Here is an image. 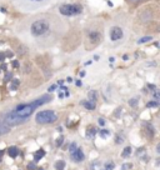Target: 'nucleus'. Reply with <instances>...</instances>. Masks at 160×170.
<instances>
[{
  "label": "nucleus",
  "mask_w": 160,
  "mask_h": 170,
  "mask_svg": "<svg viewBox=\"0 0 160 170\" xmlns=\"http://www.w3.org/2000/svg\"><path fill=\"white\" fill-rule=\"evenodd\" d=\"M48 102H51V97L50 95H43L41 98L34 100V102H31L29 104H19L15 106V109L13 110V113L19 116V118L24 119V120H28L31 114L34 113L35 109H38L39 106L46 104Z\"/></svg>",
  "instance_id": "obj_1"
},
{
  "label": "nucleus",
  "mask_w": 160,
  "mask_h": 170,
  "mask_svg": "<svg viewBox=\"0 0 160 170\" xmlns=\"http://www.w3.org/2000/svg\"><path fill=\"white\" fill-rule=\"evenodd\" d=\"M30 31L31 35L36 36V38H40V36H44L50 31V23L49 20L46 19H38L33 21V24L30 26Z\"/></svg>",
  "instance_id": "obj_2"
},
{
  "label": "nucleus",
  "mask_w": 160,
  "mask_h": 170,
  "mask_svg": "<svg viewBox=\"0 0 160 170\" xmlns=\"http://www.w3.org/2000/svg\"><path fill=\"white\" fill-rule=\"evenodd\" d=\"M59 12L64 17H75L83 13V6L80 4H63L59 6Z\"/></svg>",
  "instance_id": "obj_3"
},
{
  "label": "nucleus",
  "mask_w": 160,
  "mask_h": 170,
  "mask_svg": "<svg viewBox=\"0 0 160 170\" xmlns=\"http://www.w3.org/2000/svg\"><path fill=\"white\" fill-rule=\"evenodd\" d=\"M58 115L55 114V111L53 110H43L39 111L35 116V121L38 124H51L56 121Z\"/></svg>",
  "instance_id": "obj_4"
},
{
  "label": "nucleus",
  "mask_w": 160,
  "mask_h": 170,
  "mask_svg": "<svg viewBox=\"0 0 160 170\" xmlns=\"http://www.w3.org/2000/svg\"><path fill=\"white\" fill-rule=\"evenodd\" d=\"M101 38H103V35H101V31L99 30H90L88 31V40L90 42H93L94 45L99 44L101 41Z\"/></svg>",
  "instance_id": "obj_5"
},
{
  "label": "nucleus",
  "mask_w": 160,
  "mask_h": 170,
  "mask_svg": "<svg viewBox=\"0 0 160 170\" xmlns=\"http://www.w3.org/2000/svg\"><path fill=\"white\" fill-rule=\"evenodd\" d=\"M123 35H124V33H123V29L119 28V26H113V28L110 29L109 31V36L111 41H118L123 38Z\"/></svg>",
  "instance_id": "obj_6"
},
{
  "label": "nucleus",
  "mask_w": 160,
  "mask_h": 170,
  "mask_svg": "<svg viewBox=\"0 0 160 170\" xmlns=\"http://www.w3.org/2000/svg\"><path fill=\"white\" fill-rule=\"evenodd\" d=\"M70 156H71L73 160H74V161H76V163L84 160V153L81 151V149H79V148H78L74 153L70 154Z\"/></svg>",
  "instance_id": "obj_7"
},
{
  "label": "nucleus",
  "mask_w": 160,
  "mask_h": 170,
  "mask_svg": "<svg viewBox=\"0 0 160 170\" xmlns=\"http://www.w3.org/2000/svg\"><path fill=\"white\" fill-rule=\"evenodd\" d=\"M24 1L30 4V8H36V6H39V5L46 3V0H24Z\"/></svg>",
  "instance_id": "obj_8"
},
{
  "label": "nucleus",
  "mask_w": 160,
  "mask_h": 170,
  "mask_svg": "<svg viewBox=\"0 0 160 170\" xmlns=\"http://www.w3.org/2000/svg\"><path fill=\"white\" fill-rule=\"evenodd\" d=\"M8 154L12 158H17L18 156V154H19V149L17 148V146H10L9 149H8Z\"/></svg>",
  "instance_id": "obj_9"
},
{
  "label": "nucleus",
  "mask_w": 160,
  "mask_h": 170,
  "mask_svg": "<svg viewBox=\"0 0 160 170\" xmlns=\"http://www.w3.org/2000/svg\"><path fill=\"white\" fill-rule=\"evenodd\" d=\"M44 155H45V151L43 150V149H40V150H38V151L34 154V160H35V161H39Z\"/></svg>",
  "instance_id": "obj_10"
},
{
  "label": "nucleus",
  "mask_w": 160,
  "mask_h": 170,
  "mask_svg": "<svg viewBox=\"0 0 160 170\" xmlns=\"http://www.w3.org/2000/svg\"><path fill=\"white\" fill-rule=\"evenodd\" d=\"M81 104H83L88 110H94V109H95V103H92V102H83Z\"/></svg>",
  "instance_id": "obj_11"
},
{
  "label": "nucleus",
  "mask_w": 160,
  "mask_h": 170,
  "mask_svg": "<svg viewBox=\"0 0 160 170\" xmlns=\"http://www.w3.org/2000/svg\"><path fill=\"white\" fill-rule=\"evenodd\" d=\"M89 102H92V103H95L97 102V91H94V90H92V91L89 93Z\"/></svg>",
  "instance_id": "obj_12"
},
{
  "label": "nucleus",
  "mask_w": 160,
  "mask_h": 170,
  "mask_svg": "<svg viewBox=\"0 0 160 170\" xmlns=\"http://www.w3.org/2000/svg\"><path fill=\"white\" fill-rule=\"evenodd\" d=\"M9 131V126L5 125L3 121H0V134H4V133H8Z\"/></svg>",
  "instance_id": "obj_13"
},
{
  "label": "nucleus",
  "mask_w": 160,
  "mask_h": 170,
  "mask_svg": "<svg viewBox=\"0 0 160 170\" xmlns=\"http://www.w3.org/2000/svg\"><path fill=\"white\" fill-rule=\"evenodd\" d=\"M131 154V148L130 146H126L124 149V151H123V158H128Z\"/></svg>",
  "instance_id": "obj_14"
},
{
  "label": "nucleus",
  "mask_w": 160,
  "mask_h": 170,
  "mask_svg": "<svg viewBox=\"0 0 160 170\" xmlns=\"http://www.w3.org/2000/svg\"><path fill=\"white\" fill-rule=\"evenodd\" d=\"M64 166H65V161H63V160L58 161V163L55 164V168H56L58 170H63V169H64Z\"/></svg>",
  "instance_id": "obj_15"
},
{
  "label": "nucleus",
  "mask_w": 160,
  "mask_h": 170,
  "mask_svg": "<svg viewBox=\"0 0 160 170\" xmlns=\"http://www.w3.org/2000/svg\"><path fill=\"white\" fill-rule=\"evenodd\" d=\"M19 84H20V81L15 79V80H13V83L10 84V89H12V90H17V88H18Z\"/></svg>",
  "instance_id": "obj_16"
},
{
  "label": "nucleus",
  "mask_w": 160,
  "mask_h": 170,
  "mask_svg": "<svg viewBox=\"0 0 160 170\" xmlns=\"http://www.w3.org/2000/svg\"><path fill=\"white\" fill-rule=\"evenodd\" d=\"M151 39H153L151 36H144V38L139 39V41H138V42H139V44H144V42H148V41H150Z\"/></svg>",
  "instance_id": "obj_17"
},
{
  "label": "nucleus",
  "mask_w": 160,
  "mask_h": 170,
  "mask_svg": "<svg viewBox=\"0 0 160 170\" xmlns=\"http://www.w3.org/2000/svg\"><path fill=\"white\" fill-rule=\"evenodd\" d=\"M78 149V145H76V143H71L70 144V146H69V151H70V154L71 153H74Z\"/></svg>",
  "instance_id": "obj_18"
},
{
  "label": "nucleus",
  "mask_w": 160,
  "mask_h": 170,
  "mask_svg": "<svg viewBox=\"0 0 160 170\" xmlns=\"http://www.w3.org/2000/svg\"><path fill=\"white\" fill-rule=\"evenodd\" d=\"M86 135H88L89 138H93V136L95 135V129H94V128H89V129H88V133H86Z\"/></svg>",
  "instance_id": "obj_19"
},
{
  "label": "nucleus",
  "mask_w": 160,
  "mask_h": 170,
  "mask_svg": "<svg viewBox=\"0 0 160 170\" xmlns=\"http://www.w3.org/2000/svg\"><path fill=\"white\" fill-rule=\"evenodd\" d=\"M158 105H159V103L156 102V100H154V102H150V103H148V104H146L148 108H156Z\"/></svg>",
  "instance_id": "obj_20"
},
{
  "label": "nucleus",
  "mask_w": 160,
  "mask_h": 170,
  "mask_svg": "<svg viewBox=\"0 0 160 170\" xmlns=\"http://www.w3.org/2000/svg\"><path fill=\"white\" fill-rule=\"evenodd\" d=\"M114 166H115V165H114L113 163H106V164H105V170H113Z\"/></svg>",
  "instance_id": "obj_21"
},
{
  "label": "nucleus",
  "mask_w": 160,
  "mask_h": 170,
  "mask_svg": "<svg viewBox=\"0 0 160 170\" xmlns=\"http://www.w3.org/2000/svg\"><path fill=\"white\" fill-rule=\"evenodd\" d=\"M110 134V131H108V130H101L100 131V136H103V138H106Z\"/></svg>",
  "instance_id": "obj_22"
},
{
  "label": "nucleus",
  "mask_w": 160,
  "mask_h": 170,
  "mask_svg": "<svg viewBox=\"0 0 160 170\" xmlns=\"http://www.w3.org/2000/svg\"><path fill=\"white\" fill-rule=\"evenodd\" d=\"M63 141H64V138H63V136H59V138L56 139V145L60 146V145L63 144Z\"/></svg>",
  "instance_id": "obj_23"
},
{
  "label": "nucleus",
  "mask_w": 160,
  "mask_h": 170,
  "mask_svg": "<svg viewBox=\"0 0 160 170\" xmlns=\"http://www.w3.org/2000/svg\"><path fill=\"white\" fill-rule=\"evenodd\" d=\"M28 169H29V170H35V169H36L35 163H30V164H28Z\"/></svg>",
  "instance_id": "obj_24"
},
{
  "label": "nucleus",
  "mask_w": 160,
  "mask_h": 170,
  "mask_svg": "<svg viewBox=\"0 0 160 170\" xmlns=\"http://www.w3.org/2000/svg\"><path fill=\"white\" fill-rule=\"evenodd\" d=\"M129 103H130L131 106H136V105H138V100H136V99H131Z\"/></svg>",
  "instance_id": "obj_25"
},
{
  "label": "nucleus",
  "mask_w": 160,
  "mask_h": 170,
  "mask_svg": "<svg viewBox=\"0 0 160 170\" xmlns=\"http://www.w3.org/2000/svg\"><path fill=\"white\" fill-rule=\"evenodd\" d=\"M129 169H131V164H124L123 165V170H129Z\"/></svg>",
  "instance_id": "obj_26"
},
{
  "label": "nucleus",
  "mask_w": 160,
  "mask_h": 170,
  "mask_svg": "<svg viewBox=\"0 0 160 170\" xmlns=\"http://www.w3.org/2000/svg\"><path fill=\"white\" fill-rule=\"evenodd\" d=\"M98 123H99V125H100V126H104V125H105V120L100 118V119L98 120Z\"/></svg>",
  "instance_id": "obj_27"
},
{
  "label": "nucleus",
  "mask_w": 160,
  "mask_h": 170,
  "mask_svg": "<svg viewBox=\"0 0 160 170\" xmlns=\"http://www.w3.org/2000/svg\"><path fill=\"white\" fill-rule=\"evenodd\" d=\"M154 98H155L156 100L160 98V95H159V91H158V90H154Z\"/></svg>",
  "instance_id": "obj_28"
},
{
  "label": "nucleus",
  "mask_w": 160,
  "mask_h": 170,
  "mask_svg": "<svg viewBox=\"0 0 160 170\" xmlns=\"http://www.w3.org/2000/svg\"><path fill=\"white\" fill-rule=\"evenodd\" d=\"M9 79H12V74H6V76H5L4 80H5V81H8Z\"/></svg>",
  "instance_id": "obj_29"
},
{
  "label": "nucleus",
  "mask_w": 160,
  "mask_h": 170,
  "mask_svg": "<svg viewBox=\"0 0 160 170\" xmlns=\"http://www.w3.org/2000/svg\"><path fill=\"white\" fill-rule=\"evenodd\" d=\"M55 89H56V85H51V86L49 88V91H54Z\"/></svg>",
  "instance_id": "obj_30"
},
{
  "label": "nucleus",
  "mask_w": 160,
  "mask_h": 170,
  "mask_svg": "<svg viewBox=\"0 0 160 170\" xmlns=\"http://www.w3.org/2000/svg\"><path fill=\"white\" fill-rule=\"evenodd\" d=\"M121 143H123V139H121V138H116V144H121Z\"/></svg>",
  "instance_id": "obj_31"
},
{
  "label": "nucleus",
  "mask_w": 160,
  "mask_h": 170,
  "mask_svg": "<svg viewBox=\"0 0 160 170\" xmlns=\"http://www.w3.org/2000/svg\"><path fill=\"white\" fill-rule=\"evenodd\" d=\"M4 58H5V54L0 53V61H4Z\"/></svg>",
  "instance_id": "obj_32"
},
{
  "label": "nucleus",
  "mask_w": 160,
  "mask_h": 170,
  "mask_svg": "<svg viewBox=\"0 0 160 170\" xmlns=\"http://www.w3.org/2000/svg\"><path fill=\"white\" fill-rule=\"evenodd\" d=\"M148 88H149V89H151V90H155V85H150V84H149V85H148Z\"/></svg>",
  "instance_id": "obj_33"
},
{
  "label": "nucleus",
  "mask_w": 160,
  "mask_h": 170,
  "mask_svg": "<svg viewBox=\"0 0 160 170\" xmlns=\"http://www.w3.org/2000/svg\"><path fill=\"white\" fill-rule=\"evenodd\" d=\"M75 84H76V86H81V85H83V83L80 81V80H76V83H75Z\"/></svg>",
  "instance_id": "obj_34"
},
{
  "label": "nucleus",
  "mask_w": 160,
  "mask_h": 170,
  "mask_svg": "<svg viewBox=\"0 0 160 170\" xmlns=\"http://www.w3.org/2000/svg\"><path fill=\"white\" fill-rule=\"evenodd\" d=\"M13 65H14L15 68H18V66H19V64H18L17 61H14V63H13Z\"/></svg>",
  "instance_id": "obj_35"
},
{
  "label": "nucleus",
  "mask_w": 160,
  "mask_h": 170,
  "mask_svg": "<svg viewBox=\"0 0 160 170\" xmlns=\"http://www.w3.org/2000/svg\"><path fill=\"white\" fill-rule=\"evenodd\" d=\"M66 81H69V83H71V81H73V79H71V78H68V79H66Z\"/></svg>",
  "instance_id": "obj_36"
},
{
  "label": "nucleus",
  "mask_w": 160,
  "mask_h": 170,
  "mask_svg": "<svg viewBox=\"0 0 160 170\" xmlns=\"http://www.w3.org/2000/svg\"><path fill=\"white\" fill-rule=\"evenodd\" d=\"M3 154H4V151H3V150H0V159H1V156H3Z\"/></svg>",
  "instance_id": "obj_37"
},
{
  "label": "nucleus",
  "mask_w": 160,
  "mask_h": 170,
  "mask_svg": "<svg viewBox=\"0 0 160 170\" xmlns=\"http://www.w3.org/2000/svg\"><path fill=\"white\" fill-rule=\"evenodd\" d=\"M129 1H133V3H136V1H140V0H129Z\"/></svg>",
  "instance_id": "obj_38"
},
{
  "label": "nucleus",
  "mask_w": 160,
  "mask_h": 170,
  "mask_svg": "<svg viewBox=\"0 0 160 170\" xmlns=\"http://www.w3.org/2000/svg\"><path fill=\"white\" fill-rule=\"evenodd\" d=\"M40 170H43V169H40Z\"/></svg>",
  "instance_id": "obj_39"
}]
</instances>
